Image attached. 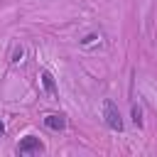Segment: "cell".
<instances>
[{
  "mask_svg": "<svg viewBox=\"0 0 157 157\" xmlns=\"http://www.w3.org/2000/svg\"><path fill=\"white\" fill-rule=\"evenodd\" d=\"M2 135H5V123L0 120V137H2Z\"/></svg>",
  "mask_w": 157,
  "mask_h": 157,
  "instance_id": "52a82bcc",
  "label": "cell"
},
{
  "mask_svg": "<svg viewBox=\"0 0 157 157\" xmlns=\"http://www.w3.org/2000/svg\"><path fill=\"white\" fill-rule=\"evenodd\" d=\"M32 152H44V145H42V140L39 137H25V140H20V145H17V155H32Z\"/></svg>",
  "mask_w": 157,
  "mask_h": 157,
  "instance_id": "7a4b0ae2",
  "label": "cell"
},
{
  "mask_svg": "<svg viewBox=\"0 0 157 157\" xmlns=\"http://www.w3.org/2000/svg\"><path fill=\"white\" fill-rule=\"evenodd\" d=\"M132 123L135 125H142V108L140 105H132Z\"/></svg>",
  "mask_w": 157,
  "mask_h": 157,
  "instance_id": "5b68a950",
  "label": "cell"
},
{
  "mask_svg": "<svg viewBox=\"0 0 157 157\" xmlns=\"http://www.w3.org/2000/svg\"><path fill=\"white\" fill-rule=\"evenodd\" d=\"M103 120H105V125L110 130H115V132L123 130V118H120V110H118V105L113 101H105L103 103Z\"/></svg>",
  "mask_w": 157,
  "mask_h": 157,
  "instance_id": "6da1fadb",
  "label": "cell"
},
{
  "mask_svg": "<svg viewBox=\"0 0 157 157\" xmlns=\"http://www.w3.org/2000/svg\"><path fill=\"white\" fill-rule=\"evenodd\" d=\"M42 86L49 91V93H56V83H54V76L49 71H42Z\"/></svg>",
  "mask_w": 157,
  "mask_h": 157,
  "instance_id": "277c9868",
  "label": "cell"
},
{
  "mask_svg": "<svg viewBox=\"0 0 157 157\" xmlns=\"http://www.w3.org/2000/svg\"><path fill=\"white\" fill-rule=\"evenodd\" d=\"M22 54H25V52H22V47H15V49H12V61H20V59H22Z\"/></svg>",
  "mask_w": 157,
  "mask_h": 157,
  "instance_id": "8992f818",
  "label": "cell"
},
{
  "mask_svg": "<svg viewBox=\"0 0 157 157\" xmlns=\"http://www.w3.org/2000/svg\"><path fill=\"white\" fill-rule=\"evenodd\" d=\"M44 125H47L49 130H54V132H61V130L66 128V118L59 115V113H52V115L44 118Z\"/></svg>",
  "mask_w": 157,
  "mask_h": 157,
  "instance_id": "3957f363",
  "label": "cell"
}]
</instances>
